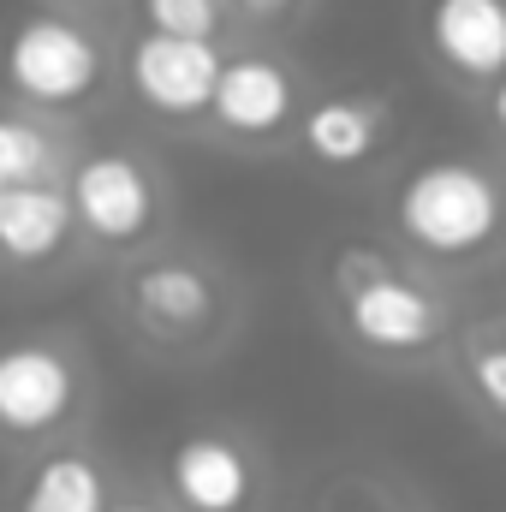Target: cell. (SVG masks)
<instances>
[{"mask_svg": "<svg viewBox=\"0 0 506 512\" xmlns=\"http://www.w3.org/2000/svg\"><path fill=\"white\" fill-rule=\"evenodd\" d=\"M393 227L423 256L465 262L501 239L506 191L483 161H423L393 191Z\"/></svg>", "mask_w": 506, "mask_h": 512, "instance_id": "obj_1", "label": "cell"}, {"mask_svg": "<svg viewBox=\"0 0 506 512\" xmlns=\"http://www.w3.org/2000/svg\"><path fill=\"white\" fill-rule=\"evenodd\" d=\"M0 72H6V90L30 108H84L102 78H108V48L90 24L78 18H60V12H36L24 18L6 48H0Z\"/></svg>", "mask_w": 506, "mask_h": 512, "instance_id": "obj_2", "label": "cell"}, {"mask_svg": "<svg viewBox=\"0 0 506 512\" xmlns=\"http://www.w3.org/2000/svg\"><path fill=\"white\" fill-rule=\"evenodd\" d=\"M340 322H346V334H352L364 352L411 358V352L441 346V334H447V304H441L429 286H417L405 268H393V274H381V280H370V286H358V292L340 298Z\"/></svg>", "mask_w": 506, "mask_h": 512, "instance_id": "obj_3", "label": "cell"}, {"mask_svg": "<svg viewBox=\"0 0 506 512\" xmlns=\"http://www.w3.org/2000/svg\"><path fill=\"white\" fill-rule=\"evenodd\" d=\"M66 203H72V227H84L96 245H137L155 227V179L143 161L120 149L84 155L66 179Z\"/></svg>", "mask_w": 506, "mask_h": 512, "instance_id": "obj_4", "label": "cell"}, {"mask_svg": "<svg viewBox=\"0 0 506 512\" xmlns=\"http://www.w3.org/2000/svg\"><path fill=\"white\" fill-rule=\"evenodd\" d=\"M78 405V370L48 340L0 346V429L18 441H36L60 429Z\"/></svg>", "mask_w": 506, "mask_h": 512, "instance_id": "obj_5", "label": "cell"}, {"mask_svg": "<svg viewBox=\"0 0 506 512\" xmlns=\"http://www.w3.org/2000/svg\"><path fill=\"white\" fill-rule=\"evenodd\" d=\"M221 48L215 42H185V36H137L126 54V78L131 90L155 108V114H209L215 78H221Z\"/></svg>", "mask_w": 506, "mask_h": 512, "instance_id": "obj_6", "label": "cell"}, {"mask_svg": "<svg viewBox=\"0 0 506 512\" xmlns=\"http://www.w3.org/2000/svg\"><path fill=\"white\" fill-rule=\"evenodd\" d=\"M167 489L185 512H245L256 495V471L239 441L227 435H185L167 453Z\"/></svg>", "mask_w": 506, "mask_h": 512, "instance_id": "obj_7", "label": "cell"}, {"mask_svg": "<svg viewBox=\"0 0 506 512\" xmlns=\"http://www.w3.org/2000/svg\"><path fill=\"white\" fill-rule=\"evenodd\" d=\"M292 108H298L292 72L280 60H262V54L227 60L215 78V96H209L215 126L233 131V137H274V131L292 126Z\"/></svg>", "mask_w": 506, "mask_h": 512, "instance_id": "obj_8", "label": "cell"}, {"mask_svg": "<svg viewBox=\"0 0 506 512\" xmlns=\"http://www.w3.org/2000/svg\"><path fill=\"white\" fill-rule=\"evenodd\" d=\"M429 48L453 78H506V0H429Z\"/></svg>", "mask_w": 506, "mask_h": 512, "instance_id": "obj_9", "label": "cell"}, {"mask_svg": "<svg viewBox=\"0 0 506 512\" xmlns=\"http://www.w3.org/2000/svg\"><path fill=\"white\" fill-rule=\"evenodd\" d=\"M393 131V108L381 96H328L298 120V143L322 167H364Z\"/></svg>", "mask_w": 506, "mask_h": 512, "instance_id": "obj_10", "label": "cell"}, {"mask_svg": "<svg viewBox=\"0 0 506 512\" xmlns=\"http://www.w3.org/2000/svg\"><path fill=\"white\" fill-rule=\"evenodd\" d=\"M131 310L155 334H197L215 322V286L191 262H149L131 274Z\"/></svg>", "mask_w": 506, "mask_h": 512, "instance_id": "obj_11", "label": "cell"}, {"mask_svg": "<svg viewBox=\"0 0 506 512\" xmlns=\"http://www.w3.org/2000/svg\"><path fill=\"white\" fill-rule=\"evenodd\" d=\"M72 239V203L60 185H12L0 191V256L6 262H48Z\"/></svg>", "mask_w": 506, "mask_h": 512, "instance_id": "obj_12", "label": "cell"}, {"mask_svg": "<svg viewBox=\"0 0 506 512\" xmlns=\"http://www.w3.org/2000/svg\"><path fill=\"white\" fill-rule=\"evenodd\" d=\"M18 512H108V471L90 453H48L18 489Z\"/></svg>", "mask_w": 506, "mask_h": 512, "instance_id": "obj_13", "label": "cell"}, {"mask_svg": "<svg viewBox=\"0 0 506 512\" xmlns=\"http://www.w3.org/2000/svg\"><path fill=\"white\" fill-rule=\"evenodd\" d=\"M54 173H60V137L24 114H0V191L54 185Z\"/></svg>", "mask_w": 506, "mask_h": 512, "instance_id": "obj_14", "label": "cell"}, {"mask_svg": "<svg viewBox=\"0 0 506 512\" xmlns=\"http://www.w3.org/2000/svg\"><path fill=\"white\" fill-rule=\"evenodd\" d=\"M149 36H185V42H215L227 30V0H137Z\"/></svg>", "mask_w": 506, "mask_h": 512, "instance_id": "obj_15", "label": "cell"}, {"mask_svg": "<svg viewBox=\"0 0 506 512\" xmlns=\"http://www.w3.org/2000/svg\"><path fill=\"white\" fill-rule=\"evenodd\" d=\"M465 370H471V387H477V399L506 417V340H477L471 352H465Z\"/></svg>", "mask_w": 506, "mask_h": 512, "instance_id": "obj_16", "label": "cell"}, {"mask_svg": "<svg viewBox=\"0 0 506 512\" xmlns=\"http://www.w3.org/2000/svg\"><path fill=\"white\" fill-rule=\"evenodd\" d=\"M393 268H399V262L387 251H376V245H340V251H334V286H340V298H346V292L370 286V280L393 274Z\"/></svg>", "mask_w": 506, "mask_h": 512, "instance_id": "obj_17", "label": "cell"}, {"mask_svg": "<svg viewBox=\"0 0 506 512\" xmlns=\"http://www.w3.org/2000/svg\"><path fill=\"white\" fill-rule=\"evenodd\" d=\"M489 114H495V126H501V137H506V78L489 90Z\"/></svg>", "mask_w": 506, "mask_h": 512, "instance_id": "obj_18", "label": "cell"}, {"mask_svg": "<svg viewBox=\"0 0 506 512\" xmlns=\"http://www.w3.org/2000/svg\"><path fill=\"white\" fill-rule=\"evenodd\" d=\"M239 6H251V12H280V6H292V0H239Z\"/></svg>", "mask_w": 506, "mask_h": 512, "instance_id": "obj_19", "label": "cell"}, {"mask_svg": "<svg viewBox=\"0 0 506 512\" xmlns=\"http://www.w3.org/2000/svg\"><path fill=\"white\" fill-rule=\"evenodd\" d=\"M108 512H161V507H149V501H120V507H108Z\"/></svg>", "mask_w": 506, "mask_h": 512, "instance_id": "obj_20", "label": "cell"}]
</instances>
